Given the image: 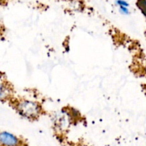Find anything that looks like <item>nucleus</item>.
Listing matches in <instances>:
<instances>
[{
	"label": "nucleus",
	"instance_id": "3",
	"mask_svg": "<svg viewBox=\"0 0 146 146\" xmlns=\"http://www.w3.org/2000/svg\"><path fill=\"white\" fill-rule=\"evenodd\" d=\"M117 4H118V5H120V7H128V4L125 1H124V0H118L117 1Z\"/></svg>",
	"mask_w": 146,
	"mask_h": 146
},
{
	"label": "nucleus",
	"instance_id": "2",
	"mask_svg": "<svg viewBox=\"0 0 146 146\" xmlns=\"http://www.w3.org/2000/svg\"><path fill=\"white\" fill-rule=\"evenodd\" d=\"M0 142L4 146H16L19 144V140L16 136L8 132H1Z\"/></svg>",
	"mask_w": 146,
	"mask_h": 146
},
{
	"label": "nucleus",
	"instance_id": "4",
	"mask_svg": "<svg viewBox=\"0 0 146 146\" xmlns=\"http://www.w3.org/2000/svg\"><path fill=\"white\" fill-rule=\"evenodd\" d=\"M120 11H121V12L123 13V14H128V13H129V11H128V9H127L126 7H120Z\"/></svg>",
	"mask_w": 146,
	"mask_h": 146
},
{
	"label": "nucleus",
	"instance_id": "1",
	"mask_svg": "<svg viewBox=\"0 0 146 146\" xmlns=\"http://www.w3.org/2000/svg\"><path fill=\"white\" fill-rule=\"evenodd\" d=\"M17 111L25 118H34L39 114L40 107L34 101H24L17 105Z\"/></svg>",
	"mask_w": 146,
	"mask_h": 146
},
{
	"label": "nucleus",
	"instance_id": "5",
	"mask_svg": "<svg viewBox=\"0 0 146 146\" xmlns=\"http://www.w3.org/2000/svg\"><path fill=\"white\" fill-rule=\"evenodd\" d=\"M143 4L142 6H144V7H146V0H142Z\"/></svg>",
	"mask_w": 146,
	"mask_h": 146
}]
</instances>
